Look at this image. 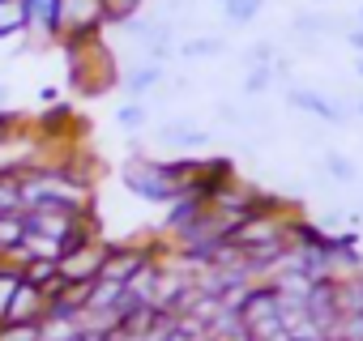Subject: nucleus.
Here are the masks:
<instances>
[{
	"mask_svg": "<svg viewBox=\"0 0 363 341\" xmlns=\"http://www.w3.org/2000/svg\"><path fill=\"white\" fill-rule=\"evenodd\" d=\"M286 98H291V107H299V111H308V115H316V120H325V124H346V120H350V111H346L342 103H333V98H325V94H316V90H291Z\"/></svg>",
	"mask_w": 363,
	"mask_h": 341,
	"instance_id": "nucleus-5",
	"label": "nucleus"
},
{
	"mask_svg": "<svg viewBox=\"0 0 363 341\" xmlns=\"http://www.w3.org/2000/svg\"><path fill=\"white\" fill-rule=\"evenodd\" d=\"M107 26L103 0H56V43L65 39H99Z\"/></svg>",
	"mask_w": 363,
	"mask_h": 341,
	"instance_id": "nucleus-2",
	"label": "nucleus"
},
{
	"mask_svg": "<svg viewBox=\"0 0 363 341\" xmlns=\"http://www.w3.org/2000/svg\"><path fill=\"white\" fill-rule=\"evenodd\" d=\"M120 184H124L133 197L150 201V205H171L175 197H184L179 180L171 175V166H167L162 158H141V154H133V158L120 166Z\"/></svg>",
	"mask_w": 363,
	"mask_h": 341,
	"instance_id": "nucleus-1",
	"label": "nucleus"
},
{
	"mask_svg": "<svg viewBox=\"0 0 363 341\" xmlns=\"http://www.w3.org/2000/svg\"><path fill=\"white\" fill-rule=\"evenodd\" d=\"M22 239H26V222H22V214H0V256L18 252Z\"/></svg>",
	"mask_w": 363,
	"mask_h": 341,
	"instance_id": "nucleus-11",
	"label": "nucleus"
},
{
	"mask_svg": "<svg viewBox=\"0 0 363 341\" xmlns=\"http://www.w3.org/2000/svg\"><path fill=\"white\" fill-rule=\"evenodd\" d=\"M43 320H48V294L22 277V286H18V294H13V303H9L5 324H43Z\"/></svg>",
	"mask_w": 363,
	"mask_h": 341,
	"instance_id": "nucleus-4",
	"label": "nucleus"
},
{
	"mask_svg": "<svg viewBox=\"0 0 363 341\" xmlns=\"http://www.w3.org/2000/svg\"><path fill=\"white\" fill-rule=\"evenodd\" d=\"M145 120H150V111H145V103H137V98H128V103L116 111V124H120L124 132H137Z\"/></svg>",
	"mask_w": 363,
	"mask_h": 341,
	"instance_id": "nucleus-18",
	"label": "nucleus"
},
{
	"mask_svg": "<svg viewBox=\"0 0 363 341\" xmlns=\"http://www.w3.org/2000/svg\"><path fill=\"white\" fill-rule=\"evenodd\" d=\"M354 111H359V115H363V98H359V103H354Z\"/></svg>",
	"mask_w": 363,
	"mask_h": 341,
	"instance_id": "nucleus-24",
	"label": "nucleus"
},
{
	"mask_svg": "<svg viewBox=\"0 0 363 341\" xmlns=\"http://www.w3.org/2000/svg\"><path fill=\"white\" fill-rule=\"evenodd\" d=\"M26 5V35L43 43H56V0H22Z\"/></svg>",
	"mask_w": 363,
	"mask_h": 341,
	"instance_id": "nucleus-6",
	"label": "nucleus"
},
{
	"mask_svg": "<svg viewBox=\"0 0 363 341\" xmlns=\"http://www.w3.org/2000/svg\"><path fill=\"white\" fill-rule=\"evenodd\" d=\"M120 86H124V94H128V98H137V103H141L150 90H158V86H162V64H158V60H145V64L128 69V73L120 77Z\"/></svg>",
	"mask_w": 363,
	"mask_h": 341,
	"instance_id": "nucleus-7",
	"label": "nucleus"
},
{
	"mask_svg": "<svg viewBox=\"0 0 363 341\" xmlns=\"http://www.w3.org/2000/svg\"><path fill=\"white\" fill-rule=\"evenodd\" d=\"M26 35V5L22 0H0V39Z\"/></svg>",
	"mask_w": 363,
	"mask_h": 341,
	"instance_id": "nucleus-9",
	"label": "nucleus"
},
{
	"mask_svg": "<svg viewBox=\"0 0 363 341\" xmlns=\"http://www.w3.org/2000/svg\"><path fill=\"white\" fill-rule=\"evenodd\" d=\"M261 9H265V0H223V13L231 26H248Z\"/></svg>",
	"mask_w": 363,
	"mask_h": 341,
	"instance_id": "nucleus-15",
	"label": "nucleus"
},
{
	"mask_svg": "<svg viewBox=\"0 0 363 341\" xmlns=\"http://www.w3.org/2000/svg\"><path fill=\"white\" fill-rule=\"evenodd\" d=\"M359 22H363V9H359Z\"/></svg>",
	"mask_w": 363,
	"mask_h": 341,
	"instance_id": "nucleus-25",
	"label": "nucleus"
},
{
	"mask_svg": "<svg viewBox=\"0 0 363 341\" xmlns=\"http://www.w3.org/2000/svg\"><path fill=\"white\" fill-rule=\"evenodd\" d=\"M325 166H329V175H333V180H342V184H350V180H354V166H350L342 154H325Z\"/></svg>",
	"mask_w": 363,
	"mask_h": 341,
	"instance_id": "nucleus-20",
	"label": "nucleus"
},
{
	"mask_svg": "<svg viewBox=\"0 0 363 341\" xmlns=\"http://www.w3.org/2000/svg\"><path fill=\"white\" fill-rule=\"evenodd\" d=\"M107 252H111V243H103V239H94V243H86V248H77V252H65V256H60V277H65L69 286H90L94 277H103Z\"/></svg>",
	"mask_w": 363,
	"mask_h": 341,
	"instance_id": "nucleus-3",
	"label": "nucleus"
},
{
	"mask_svg": "<svg viewBox=\"0 0 363 341\" xmlns=\"http://www.w3.org/2000/svg\"><path fill=\"white\" fill-rule=\"evenodd\" d=\"M274 86V64H248L244 73V94H265Z\"/></svg>",
	"mask_w": 363,
	"mask_h": 341,
	"instance_id": "nucleus-17",
	"label": "nucleus"
},
{
	"mask_svg": "<svg viewBox=\"0 0 363 341\" xmlns=\"http://www.w3.org/2000/svg\"><path fill=\"white\" fill-rule=\"evenodd\" d=\"M227 43L218 35H206V39H189V43H179V56L184 60H210V56H223Z\"/></svg>",
	"mask_w": 363,
	"mask_h": 341,
	"instance_id": "nucleus-14",
	"label": "nucleus"
},
{
	"mask_svg": "<svg viewBox=\"0 0 363 341\" xmlns=\"http://www.w3.org/2000/svg\"><path fill=\"white\" fill-rule=\"evenodd\" d=\"M354 73H359V77H363V56H359V64H354Z\"/></svg>",
	"mask_w": 363,
	"mask_h": 341,
	"instance_id": "nucleus-23",
	"label": "nucleus"
},
{
	"mask_svg": "<svg viewBox=\"0 0 363 341\" xmlns=\"http://www.w3.org/2000/svg\"><path fill=\"white\" fill-rule=\"evenodd\" d=\"M278 56H274V43H252L248 47V64H274Z\"/></svg>",
	"mask_w": 363,
	"mask_h": 341,
	"instance_id": "nucleus-21",
	"label": "nucleus"
},
{
	"mask_svg": "<svg viewBox=\"0 0 363 341\" xmlns=\"http://www.w3.org/2000/svg\"><path fill=\"white\" fill-rule=\"evenodd\" d=\"M346 43H350V47H354V52L363 56V26H354V30H346Z\"/></svg>",
	"mask_w": 363,
	"mask_h": 341,
	"instance_id": "nucleus-22",
	"label": "nucleus"
},
{
	"mask_svg": "<svg viewBox=\"0 0 363 341\" xmlns=\"http://www.w3.org/2000/svg\"><path fill=\"white\" fill-rule=\"evenodd\" d=\"M18 286H22V269L0 256V324H5V316H9V303H13Z\"/></svg>",
	"mask_w": 363,
	"mask_h": 341,
	"instance_id": "nucleus-12",
	"label": "nucleus"
},
{
	"mask_svg": "<svg viewBox=\"0 0 363 341\" xmlns=\"http://www.w3.org/2000/svg\"><path fill=\"white\" fill-rule=\"evenodd\" d=\"M218 5H223V0H218Z\"/></svg>",
	"mask_w": 363,
	"mask_h": 341,
	"instance_id": "nucleus-26",
	"label": "nucleus"
},
{
	"mask_svg": "<svg viewBox=\"0 0 363 341\" xmlns=\"http://www.w3.org/2000/svg\"><path fill=\"white\" fill-rule=\"evenodd\" d=\"M158 141L162 145H175V149H197V145L210 141V132L206 128H193V120H171V124L158 128Z\"/></svg>",
	"mask_w": 363,
	"mask_h": 341,
	"instance_id": "nucleus-8",
	"label": "nucleus"
},
{
	"mask_svg": "<svg viewBox=\"0 0 363 341\" xmlns=\"http://www.w3.org/2000/svg\"><path fill=\"white\" fill-rule=\"evenodd\" d=\"M329 30H337L333 18H320V13H299L295 18V35H329Z\"/></svg>",
	"mask_w": 363,
	"mask_h": 341,
	"instance_id": "nucleus-19",
	"label": "nucleus"
},
{
	"mask_svg": "<svg viewBox=\"0 0 363 341\" xmlns=\"http://www.w3.org/2000/svg\"><path fill=\"white\" fill-rule=\"evenodd\" d=\"M103 9H107V26H124L145 9V0H103Z\"/></svg>",
	"mask_w": 363,
	"mask_h": 341,
	"instance_id": "nucleus-16",
	"label": "nucleus"
},
{
	"mask_svg": "<svg viewBox=\"0 0 363 341\" xmlns=\"http://www.w3.org/2000/svg\"><path fill=\"white\" fill-rule=\"evenodd\" d=\"M18 252H26V256H39V260H60V239H52V235H35V231H26V239H22V248Z\"/></svg>",
	"mask_w": 363,
	"mask_h": 341,
	"instance_id": "nucleus-13",
	"label": "nucleus"
},
{
	"mask_svg": "<svg viewBox=\"0 0 363 341\" xmlns=\"http://www.w3.org/2000/svg\"><path fill=\"white\" fill-rule=\"evenodd\" d=\"M22 277H26L30 286L48 290V286L60 277V260H39V256H26V265H22Z\"/></svg>",
	"mask_w": 363,
	"mask_h": 341,
	"instance_id": "nucleus-10",
	"label": "nucleus"
}]
</instances>
